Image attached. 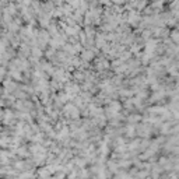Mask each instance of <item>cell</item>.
<instances>
[{
  "instance_id": "obj_1",
  "label": "cell",
  "mask_w": 179,
  "mask_h": 179,
  "mask_svg": "<svg viewBox=\"0 0 179 179\" xmlns=\"http://www.w3.org/2000/svg\"><path fill=\"white\" fill-rule=\"evenodd\" d=\"M171 39L175 42V44H179V29H175L171 32Z\"/></svg>"
}]
</instances>
